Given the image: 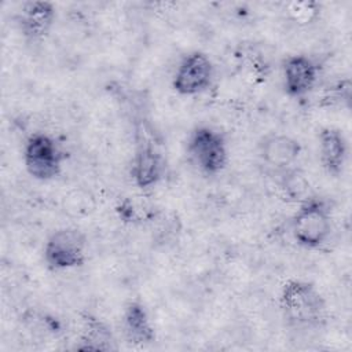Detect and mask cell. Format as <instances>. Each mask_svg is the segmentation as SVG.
Here are the masks:
<instances>
[{"mask_svg": "<svg viewBox=\"0 0 352 352\" xmlns=\"http://www.w3.org/2000/svg\"><path fill=\"white\" fill-rule=\"evenodd\" d=\"M279 308L287 324L297 329L319 326L326 316V301L319 289L304 279H289L279 293Z\"/></svg>", "mask_w": 352, "mask_h": 352, "instance_id": "obj_1", "label": "cell"}, {"mask_svg": "<svg viewBox=\"0 0 352 352\" xmlns=\"http://www.w3.org/2000/svg\"><path fill=\"white\" fill-rule=\"evenodd\" d=\"M333 231L329 205L318 197L305 198L290 219L293 241L302 249L318 250L324 246Z\"/></svg>", "mask_w": 352, "mask_h": 352, "instance_id": "obj_2", "label": "cell"}, {"mask_svg": "<svg viewBox=\"0 0 352 352\" xmlns=\"http://www.w3.org/2000/svg\"><path fill=\"white\" fill-rule=\"evenodd\" d=\"M187 154L192 165L206 176L221 173L228 164L224 135L208 125L195 126L187 139Z\"/></svg>", "mask_w": 352, "mask_h": 352, "instance_id": "obj_3", "label": "cell"}, {"mask_svg": "<svg viewBox=\"0 0 352 352\" xmlns=\"http://www.w3.org/2000/svg\"><path fill=\"white\" fill-rule=\"evenodd\" d=\"M66 154L60 144L48 133H32L22 150V161L30 177L38 182L54 180L63 169Z\"/></svg>", "mask_w": 352, "mask_h": 352, "instance_id": "obj_4", "label": "cell"}, {"mask_svg": "<svg viewBox=\"0 0 352 352\" xmlns=\"http://www.w3.org/2000/svg\"><path fill=\"white\" fill-rule=\"evenodd\" d=\"M88 241L76 227L52 231L43 246V260L51 271H69L81 267L87 260Z\"/></svg>", "mask_w": 352, "mask_h": 352, "instance_id": "obj_5", "label": "cell"}, {"mask_svg": "<svg viewBox=\"0 0 352 352\" xmlns=\"http://www.w3.org/2000/svg\"><path fill=\"white\" fill-rule=\"evenodd\" d=\"M214 77V66L209 55L194 50L177 63L172 76V89L180 96H197L209 89Z\"/></svg>", "mask_w": 352, "mask_h": 352, "instance_id": "obj_6", "label": "cell"}, {"mask_svg": "<svg viewBox=\"0 0 352 352\" xmlns=\"http://www.w3.org/2000/svg\"><path fill=\"white\" fill-rule=\"evenodd\" d=\"M319 78L318 63L308 55H289L282 63L283 91L289 98L302 99L312 92Z\"/></svg>", "mask_w": 352, "mask_h": 352, "instance_id": "obj_7", "label": "cell"}, {"mask_svg": "<svg viewBox=\"0 0 352 352\" xmlns=\"http://www.w3.org/2000/svg\"><path fill=\"white\" fill-rule=\"evenodd\" d=\"M165 173V160L158 147L143 139L138 143L131 164V177L136 187L148 190L157 186Z\"/></svg>", "mask_w": 352, "mask_h": 352, "instance_id": "obj_8", "label": "cell"}, {"mask_svg": "<svg viewBox=\"0 0 352 352\" xmlns=\"http://www.w3.org/2000/svg\"><path fill=\"white\" fill-rule=\"evenodd\" d=\"M56 19V8L52 3L44 0L26 1L18 12V28L22 36L32 43L44 41Z\"/></svg>", "mask_w": 352, "mask_h": 352, "instance_id": "obj_9", "label": "cell"}, {"mask_svg": "<svg viewBox=\"0 0 352 352\" xmlns=\"http://www.w3.org/2000/svg\"><path fill=\"white\" fill-rule=\"evenodd\" d=\"M300 142L286 133H270L258 144V157L263 164L274 170H286L301 155Z\"/></svg>", "mask_w": 352, "mask_h": 352, "instance_id": "obj_10", "label": "cell"}, {"mask_svg": "<svg viewBox=\"0 0 352 352\" xmlns=\"http://www.w3.org/2000/svg\"><path fill=\"white\" fill-rule=\"evenodd\" d=\"M318 151L320 165L329 176L338 177L344 173L349 147L346 136L340 128L324 126L319 131Z\"/></svg>", "mask_w": 352, "mask_h": 352, "instance_id": "obj_11", "label": "cell"}, {"mask_svg": "<svg viewBox=\"0 0 352 352\" xmlns=\"http://www.w3.org/2000/svg\"><path fill=\"white\" fill-rule=\"evenodd\" d=\"M121 326L124 337L131 344L147 345L155 340V329L150 315L146 307L138 300H132L125 304L121 316Z\"/></svg>", "mask_w": 352, "mask_h": 352, "instance_id": "obj_12", "label": "cell"}, {"mask_svg": "<svg viewBox=\"0 0 352 352\" xmlns=\"http://www.w3.org/2000/svg\"><path fill=\"white\" fill-rule=\"evenodd\" d=\"M76 348L82 351H113L117 349V345L111 329L103 320L87 316Z\"/></svg>", "mask_w": 352, "mask_h": 352, "instance_id": "obj_13", "label": "cell"}, {"mask_svg": "<svg viewBox=\"0 0 352 352\" xmlns=\"http://www.w3.org/2000/svg\"><path fill=\"white\" fill-rule=\"evenodd\" d=\"M286 12L294 23L300 26H307L319 18L320 4L308 0L292 1L286 6Z\"/></svg>", "mask_w": 352, "mask_h": 352, "instance_id": "obj_14", "label": "cell"}]
</instances>
